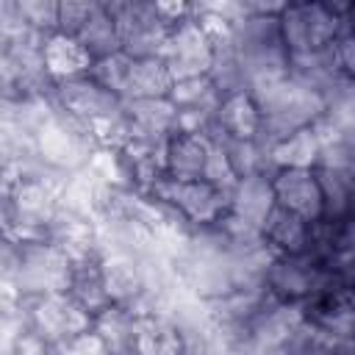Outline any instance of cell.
I'll use <instances>...</instances> for the list:
<instances>
[{
  "instance_id": "2",
  "label": "cell",
  "mask_w": 355,
  "mask_h": 355,
  "mask_svg": "<svg viewBox=\"0 0 355 355\" xmlns=\"http://www.w3.org/2000/svg\"><path fill=\"white\" fill-rule=\"evenodd\" d=\"M355 19L352 0H297L283 3L277 11L280 39L288 55L327 50L341 28Z\"/></svg>"
},
{
  "instance_id": "7",
  "label": "cell",
  "mask_w": 355,
  "mask_h": 355,
  "mask_svg": "<svg viewBox=\"0 0 355 355\" xmlns=\"http://www.w3.org/2000/svg\"><path fill=\"white\" fill-rule=\"evenodd\" d=\"M69 272H72V261L55 241L47 239V241L19 244L11 288H14V294L19 300L67 291Z\"/></svg>"
},
{
  "instance_id": "31",
  "label": "cell",
  "mask_w": 355,
  "mask_h": 355,
  "mask_svg": "<svg viewBox=\"0 0 355 355\" xmlns=\"http://www.w3.org/2000/svg\"><path fill=\"white\" fill-rule=\"evenodd\" d=\"M8 355H55V349L42 336H36L25 324H19L8 341Z\"/></svg>"
},
{
  "instance_id": "18",
  "label": "cell",
  "mask_w": 355,
  "mask_h": 355,
  "mask_svg": "<svg viewBox=\"0 0 355 355\" xmlns=\"http://www.w3.org/2000/svg\"><path fill=\"white\" fill-rule=\"evenodd\" d=\"M272 211H275V194H272L269 175L239 178L227 189V214L230 216L261 230Z\"/></svg>"
},
{
  "instance_id": "9",
  "label": "cell",
  "mask_w": 355,
  "mask_h": 355,
  "mask_svg": "<svg viewBox=\"0 0 355 355\" xmlns=\"http://www.w3.org/2000/svg\"><path fill=\"white\" fill-rule=\"evenodd\" d=\"M108 14L119 33V50L128 58H158L164 50V42L169 36V25L155 11V3H139V0H122V3H105Z\"/></svg>"
},
{
  "instance_id": "15",
  "label": "cell",
  "mask_w": 355,
  "mask_h": 355,
  "mask_svg": "<svg viewBox=\"0 0 355 355\" xmlns=\"http://www.w3.org/2000/svg\"><path fill=\"white\" fill-rule=\"evenodd\" d=\"M128 139L164 144L178 130V111L169 97H147V100H128L122 108Z\"/></svg>"
},
{
  "instance_id": "28",
  "label": "cell",
  "mask_w": 355,
  "mask_h": 355,
  "mask_svg": "<svg viewBox=\"0 0 355 355\" xmlns=\"http://www.w3.org/2000/svg\"><path fill=\"white\" fill-rule=\"evenodd\" d=\"M133 319H136L133 311L119 308V305H108L105 311H100L92 319V327L105 338L111 352H125L128 341H130V333H133Z\"/></svg>"
},
{
  "instance_id": "3",
  "label": "cell",
  "mask_w": 355,
  "mask_h": 355,
  "mask_svg": "<svg viewBox=\"0 0 355 355\" xmlns=\"http://www.w3.org/2000/svg\"><path fill=\"white\" fill-rule=\"evenodd\" d=\"M250 94L255 97L258 111H261L258 141L263 147H272L275 141H280L302 128H311L324 114V100L288 75L283 80L261 86Z\"/></svg>"
},
{
  "instance_id": "22",
  "label": "cell",
  "mask_w": 355,
  "mask_h": 355,
  "mask_svg": "<svg viewBox=\"0 0 355 355\" xmlns=\"http://www.w3.org/2000/svg\"><path fill=\"white\" fill-rule=\"evenodd\" d=\"M72 39L89 53L92 64L100 61V58H108V55H114V53H122V50H119L116 25H114V19H111V14H108V6L100 3V0L92 3V11H89V17H86V22L80 25V31H78Z\"/></svg>"
},
{
  "instance_id": "13",
  "label": "cell",
  "mask_w": 355,
  "mask_h": 355,
  "mask_svg": "<svg viewBox=\"0 0 355 355\" xmlns=\"http://www.w3.org/2000/svg\"><path fill=\"white\" fill-rule=\"evenodd\" d=\"M269 183L277 208L305 222L322 219V189L313 169H275L269 175Z\"/></svg>"
},
{
  "instance_id": "5",
  "label": "cell",
  "mask_w": 355,
  "mask_h": 355,
  "mask_svg": "<svg viewBox=\"0 0 355 355\" xmlns=\"http://www.w3.org/2000/svg\"><path fill=\"white\" fill-rule=\"evenodd\" d=\"M352 283L355 280H347L344 275L327 269L311 252L272 255L263 269V291L277 302L300 305V308L333 286H352Z\"/></svg>"
},
{
  "instance_id": "6",
  "label": "cell",
  "mask_w": 355,
  "mask_h": 355,
  "mask_svg": "<svg viewBox=\"0 0 355 355\" xmlns=\"http://www.w3.org/2000/svg\"><path fill=\"white\" fill-rule=\"evenodd\" d=\"M147 197L172 208L189 230L211 227L227 211V191L222 186L205 180V178H200V180H172V178L164 175L147 191Z\"/></svg>"
},
{
  "instance_id": "1",
  "label": "cell",
  "mask_w": 355,
  "mask_h": 355,
  "mask_svg": "<svg viewBox=\"0 0 355 355\" xmlns=\"http://www.w3.org/2000/svg\"><path fill=\"white\" fill-rule=\"evenodd\" d=\"M283 3H239L227 39L244 72L247 92L283 80L288 75V50L280 39L277 11Z\"/></svg>"
},
{
  "instance_id": "26",
  "label": "cell",
  "mask_w": 355,
  "mask_h": 355,
  "mask_svg": "<svg viewBox=\"0 0 355 355\" xmlns=\"http://www.w3.org/2000/svg\"><path fill=\"white\" fill-rule=\"evenodd\" d=\"M352 338H336L324 327L313 324L311 319H300V324L291 330V336L283 341L277 355H338L341 344Z\"/></svg>"
},
{
  "instance_id": "11",
  "label": "cell",
  "mask_w": 355,
  "mask_h": 355,
  "mask_svg": "<svg viewBox=\"0 0 355 355\" xmlns=\"http://www.w3.org/2000/svg\"><path fill=\"white\" fill-rule=\"evenodd\" d=\"M100 275L108 302L139 313L147 300V258L136 252H103Z\"/></svg>"
},
{
  "instance_id": "14",
  "label": "cell",
  "mask_w": 355,
  "mask_h": 355,
  "mask_svg": "<svg viewBox=\"0 0 355 355\" xmlns=\"http://www.w3.org/2000/svg\"><path fill=\"white\" fill-rule=\"evenodd\" d=\"M261 133V111L255 97L244 92L222 94L214 116H211V136L219 141H252Z\"/></svg>"
},
{
  "instance_id": "16",
  "label": "cell",
  "mask_w": 355,
  "mask_h": 355,
  "mask_svg": "<svg viewBox=\"0 0 355 355\" xmlns=\"http://www.w3.org/2000/svg\"><path fill=\"white\" fill-rule=\"evenodd\" d=\"M128 355H186L183 330L166 313H139L128 341Z\"/></svg>"
},
{
  "instance_id": "24",
  "label": "cell",
  "mask_w": 355,
  "mask_h": 355,
  "mask_svg": "<svg viewBox=\"0 0 355 355\" xmlns=\"http://www.w3.org/2000/svg\"><path fill=\"white\" fill-rule=\"evenodd\" d=\"M269 150V164L272 172L275 169H313L319 161V139L313 133V128H302L280 141H275Z\"/></svg>"
},
{
  "instance_id": "27",
  "label": "cell",
  "mask_w": 355,
  "mask_h": 355,
  "mask_svg": "<svg viewBox=\"0 0 355 355\" xmlns=\"http://www.w3.org/2000/svg\"><path fill=\"white\" fill-rule=\"evenodd\" d=\"M219 147H222V158H225L233 180L250 178V175H272L269 150L258 139H252V141H219Z\"/></svg>"
},
{
  "instance_id": "21",
  "label": "cell",
  "mask_w": 355,
  "mask_h": 355,
  "mask_svg": "<svg viewBox=\"0 0 355 355\" xmlns=\"http://www.w3.org/2000/svg\"><path fill=\"white\" fill-rule=\"evenodd\" d=\"M313 172L322 189V219L324 222L355 219V172L322 169V166H316Z\"/></svg>"
},
{
  "instance_id": "25",
  "label": "cell",
  "mask_w": 355,
  "mask_h": 355,
  "mask_svg": "<svg viewBox=\"0 0 355 355\" xmlns=\"http://www.w3.org/2000/svg\"><path fill=\"white\" fill-rule=\"evenodd\" d=\"M172 89V75L161 58H130L128 83H125V103L128 100H147V97H166Z\"/></svg>"
},
{
  "instance_id": "8",
  "label": "cell",
  "mask_w": 355,
  "mask_h": 355,
  "mask_svg": "<svg viewBox=\"0 0 355 355\" xmlns=\"http://www.w3.org/2000/svg\"><path fill=\"white\" fill-rule=\"evenodd\" d=\"M19 322L55 347L69 336L89 330L92 313H86L67 291H55L19 300Z\"/></svg>"
},
{
  "instance_id": "10",
  "label": "cell",
  "mask_w": 355,
  "mask_h": 355,
  "mask_svg": "<svg viewBox=\"0 0 355 355\" xmlns=\"http://www.w3.org/2000/svg\"><path fill=\"white\" fill-rule=\"evenodd\" d=\"M158 58L169 69L172 83L186 78H202L211 72L214 64V39L191 14L189 19H183L169 31Z\"/></svg>"
},
{
  "instance_id": "30",
  "label": "cell",
  "mask_w": 355,
  "mask_h": 355,
  "mask_svg": "<svg viewBox=\"0 0 355 355\" xmlns=\"http://www.w3.org/2000/svg\"><path fill=\"white\" fill-rule=\"evenodd\" d=\"M53 349H55V355H114L111 347L105 344V338H103L94 327L69 336L67 341L55 344Z\"/></svg>"
},
{
  "instance_id": "17",
  "label": "cell",
  "mask_w": 355,
  "mask_h": 355,
  "mask_svg": "<svg viewBox=\"0 0 355 355\" xmlns=\"http://www.w3.org/2000/svg\"><path fill=\"white\" fill-rule=\"evenodd\" d=\"M302 316L324 327L336 338H352L355 330V302L352 286H333L302 305Z\"/></svg>"
},
{
  "instance_id": "23",
  "label": "cell",
  "mask_w": 355,
  "mask_h": 355,
  "mask_svg": "<svg viewBox=\"0 0 355 355\" xmlns=\"http://www.w3.org/2000/svg\"><path fill=\"white\" fill-rule=\"evenodd\" d=\"M67 294L86 313H92V319L111 305L108 294H105V286H103V275H100V258H86V261H75L72 263Z\"/></svg>"
},
{
  "instance_id": "29",
  "label": "cell",
  "mask_w": 355,
  "mask_h": 355,
  "mask_svg": "<svg viewBox=\"0 0 355 355\" xmlns=\"http://www.w3.org/2000/svg\"><path fill=\"white\" fill-rule=\"evenodd\" d=\"M17 19L25 31L36 36H50L58 28V3L50 0H17Z\"/></svg>"
},
{
  "instance_id": "20",
  "label": "cell",
  "mask_w": 355,
  "mask_h": 355,
  "mask_svg": "<svg viewBox=\"0 0 355 355\" xmlns=\"http://www.w3.org/2000/svg\"><path fill=\"white\" fill-rule=\"evenodd\" d=\"M311 225L313 222H305V219H300V216L275 205V211L266 216V222L261 227L263 247L272 255H300V252L308 250Z\"/></svg>"
},
{
  "instance_id": "19",
  "label": "cell",
  "mask_w": 355,
  "mask_h": 355,
  "mask_svg": "<svg viewBox=\"0 0 355 355\" xmlns=\"http://www.w3.org/2000/svg\"><path fill=\"white\" fill-rule=\"evenodd\" d=\"M42 67L50 83H61L86 75L92 69V58L72 36L50 33L42 42Z\"/></svg>"
},
{
  "instance_id": "4",
  "label": "cell",
  "mask_w": 355,
  "mask_h": 355,
  "mask_svg": "<svg viewBox=\"0 0 355 355\" xmlns=\"http://www.w3.org/2000/svg\"><path fill=\"white\" fill-rule=\"evenodd\" d=\"M31 147H33V161L39 166H44L58 178H69L86 169L89 158L97 150V141L86 125L75 122L72 116L55 108L50 119L31 136Z\"/></svg>"
},
{
  "instance_id": "12",
  "label": "cell",
  "mask_w": 355,
  "mask_h": 355,
  "mask_svg": "<svg viewBox=\"0 0 355 355\" xmlns=\"http://www.w3.org/2000/svg\"><path fill=\"white\" fill-rule=\"evenodd\" d=\"M216 139L205 133L191 130H175L161 150L164 158V175L172 180H200L208 178L211 161H214Z\"/></svg>"
}]
</instances>
